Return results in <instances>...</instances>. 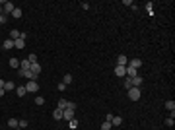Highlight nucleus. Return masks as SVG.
<instances>
[{
  "label": "nucleus",
  "instance_id": "1",
  "mask_svg": "<svg viewBox=\"0 0 175 130\" xmlns=\"http://www.w3.org/2000/svg\"><path fill=\"white\" fill-rule=\"evenodd\" d=\"M62 119H64V120H72V119H76V109L66 107L64 111H62Z\"/></svg>",
  "mask_w": 175,
  "mask_h": 130
},
{
  "label": "nucleus",
  "instance_id": "2",
  "mask_svg": "<svg viewBox=\"0 0 175 130\" xmlns=\"http://www.w3.org/2000/svg\"><path fill=\"white\" fill-rule=\"evenodd\" d=\"M129 99L138 101V99H140V87H131V89H129Z\"/></svg>",
  "mask_w": 175,
  "mask_h": 130
},
{
  "label": "nucleus",
  "instance_id": "3",
  "mask_svg": "<svg viewBox=\"0 0 175 130\" xmlns=\"http://www.w3.org/2000/svg\"><path fill=\"white\" fill-rule=\"evenodd\" d=\"M14 8H16V6H14L12 2H4V6H2V14H4V16H8V14L14 12Z\"/></svg>",
  "mask_w": 175,
  "mask_h": 130
},
{
  "label": "nucleus",
  "instance_id": "4",
  "mask_svg": "<svg viewBox=\"0 0 175 130\" xmlns=\"http://www.w3.org/2000/svg\"><path fill=\"white\" fill-rule=\"evenodd\" d=\"M37 89H39V84H37V82H27V84H25V91H29V93H35Z\"/></svg>",
  "mask_w": 175,
  "mask_h": 130
},
{
  "label": "nucleus",
  "instance_id": "5",
  "mask_svg": "<svg viewBox=\"0 0 175 130\" xmlns=\"http://www.w3.org/2000/svg\"><path fill=\"white\" fill-rule=\"evenodd\" d=\"M115 76L117 78H125L127 76V66H115Z\"/></svg>",
  "mask_w": 175,
  "mask_h": 130
},
{
  "label": "nucleus",
  "instance_id": "6",
  "mask_svg": "<svg viewBox=\"0 0 175 130\" xmlns=\"http://www.w3.org/2000/svg\"><path fill=\"white\" fill-rule=\"evenodd\" d=\"M127 64H129L127 54H119V56H117V66H127Z\"/></svg>",
  "mask_w": 175,
  "mask_h": 130
},
{
  "label": "nucleus",
  "instance_id": "7",
  "mask_svg": "<svg viewBox=\"0 0 175 130\" xmlns=\"http://www.w3.org/2000/svg\"><path fill=\"white\" fill-rule=\"evenodd\" d=\"M129 66H131V68H136V70H138V68L142 66V60H140V58H132L131 62H129Z\"/></svg>",
  "mask_w": 175,
  "mask_h": 130
},
{
  "label": "nucleus",
  "instance_id": "8",
  "mask_svg": "<svg viewBox=\"0 0 175 130\" xmlns=\"http://www.w3.org/2000/svg\"><path fill=\"white\" fill-rule=\"evenodd\" d=\"M29 70H31L33 74H37V76H39V72H41V64H39V62H33V64L29 66Z\"/></svg>",
  "mask_w": 175,
  "mask_h": 130
},
{
  "label": "nucleus",
  "instance_id": "9",
  "mask_svg": "<svg viewBox=\"0 0 175 130\" xmlns=\"http://www.w3.org/2000/svg\"><path fill=\"white\" fill-rule=\"evenodd\" d=\"M138 76V70L136 68H131V66H127V78H134Z\"/></svg>",
  "mask_w": 175,
  "mask_h": 130
},
{
  "label": "nucleus",
  "instance_id": "10",
  "mask_svg": "<svg viewBox=\"0 0 175 130\" xmlns=\"http://www.w3.org/2000/svg\"><path fill=\"white\" fill-rule=\"evenodd\" d=\"M131 84H132V87H140V84H142V78H140V76L131 78Z\"/></svg>",
  "mask_w": 175,
  "mask_h": 130
},
{
  "label": "nucleus",
  "instance_id": "11",
  "mask_svg": "<svg viewBox=\"0 0 175 130\" xmlns=\"http://www.w3.org/2000/svg\"><path fill=\"white\" fill-rule=\"evenodd\" d=\"M2 49H4V51H10V49H14V41H12V39H6V41H4V45H2Z\"/></svg>",
  "mask_w": 175,
  "mask_h": 130
},
{
  "label": "nucleus",
  "instance_id": "12",
  "mask_svg": "<svg viewBox=\"0 0 175 130\" xmlns=\"http://www.w3.org/2000/svg\"><path fill=\"white\" fill-rule=\"evenodd\" d=\"M121 124H123V119L113 115V119H111V126H121Z\"/></svg>",
  "mask_w": 175,
  "mask_h": 130
},
{
  "label": "nucleus",
  "instance_id": "13",
  "mask_svg": "<svg viewBox=\"0 0 175 130\" xmlns=\"http://www.w3.org/2000/svg\"><path fill=\"white\" fill-rule=\"evenodd\" d=\"M16 93H18V97H23L27 91H25V86H18L16 87Z\"/></svg>",
  "mask_w": 175,
  "mask_h": 130
},
{
  "label": "nucleus",
  "instance_id": "14",
  "mask_svg": "<svg viewBox=\"0 0 175 130\" xmlns=\"http://www.w3.org/2000/svg\"><path fill=\"white\" fill-rule=\"evenodd\" d=\"M66 107H68V101H66V99H58V105H56V109H60V111H64Z\"/></svg>",
  "mask_w": 175,
  "mask_h": 130
},
{
  "label": "nucleus",
  "instance_id": "15",
  "mask_svg": "<svg viewBox=\"0 0 175 130\" xmlns=\"http://www.w3.org/2000/svg\"><path fill=\"white\" fill-rule=\"evenodd\" d=\"M12 89H16V84L14 82H4V91H12Z\"/></svg>",
  "mask_w": 175,
  "mask_h": 130
},
{
  "label": "nucleus",
  "instance_id": "16",
  "mask_svg": "<svg viewBox=\"0 0 175 130\" xmlns=\"http://www.w3.org/2000/svg\"><path fill=\"white\" fill-rule=\"evenodd\" d=\"M53 119H55V120L62 119V111H60V109H55V111H53Z\"/></svg>",
  "mask_w": 175,
  "mask_h": 130
},
{
  "label": "nucleus",
  "instance_id": "17",
  "mask_svg": "<svg viewBox=\"0 0 175 130\" xmlns=\"http://www.w3.org/2000/svg\"><path fill=\"white\" fill-rule=\"evenodd\" d=\"M20 33H22V31H18V29H12V31H10V39H12V41L20 39Z\"/></svg>",
  "mask_w": 175,
  "mask_h": 130
},
{
  "label": "nucleus",
  "instance_id": "18",
  "mask_svg": "<svg viewBox=\"0 0 175 130\" xmlns=\"http://www.w3.org/2000/svg\"><path fill=\"white\" fill-rule=\"evenodd\" d=\"M14 47H16V49H23V47H25V41H23V39H16V41H14Z\"/></svg>",
  "mask_w": 175,
  "mask_h": 130
},
{
  "label": "nucleus",
  "instance_id": "19",
  "mask_svg": "<svg viewBox=\"0 0 175 130\" xmlns=\"http://www.w3.org/2000/svg\"><path fill=\"white\" fill-rule=\"evenodd\" d=\"M165 109H169L171 113L175 111V101H173V99H171V101H165Z\"/></svg>",
  "mask_w": 175,
  "mask_h": 130
},
{
  "label": "nucleus",
  "instance_id": "20",
  "mask_svg": "<svg viewBox=\"0 0 175 130\" xmlns=\"http://www.w3.org/2000/svg\"><path fill=\"white\" fill-rule=\"evenodd\" d=\"M12 18L20 20V18H22V10H20V8H14V12H12Z\"/></svg>",
  "mask_w": 175,
  "mask_h": 130
},
{
  "label": "nucleus",
  "instance_id": "21",
  "mask_svg": "<svg viewBox=\"0 0 175 130\" xmlns=\"http://www.w3.org/2000/svg\"><path fill=\"white\" fill-rule=\"evenodd\" d=\"M18 122H20V120L10 119V120H8V126H10V128H18Z\"/></svg>",
  "mask_w": 175,
  "mask_h": 130
},
{
  "label": "nucleus",
  "instance_id": "22",
  "mask_svg": "<svg viewBox=\"0 0 175 130\" xmlns=\"http://www.w3.org/2000/svg\"><path fill=\"white\" fill-rule=\"evenodd\" d=\"M10 66L12 68H20V60L18 58H10Z\"/></svg>",
  "mask_w": 175,
  "mask_h": 130
},
{
  "label": "nucleus",
  "instance_id": "23",
  "mask_svg": "<svg viewBox=\"0 0 175 130\" xmlns=\"http://www.w3.org/2000/svg\"><path fill=\"white\" fill-rule=\"evenodd\" d=\"M62 84H66V86H68V84H72V74H66L64 80H62Z\"/></svg>",
  "mask_w": 175,
  "mask_h": 130
},
{
  "label": "nucleus",
  "instance_id": "24",
  "mask_svg": "<svg viewBox=\"0 0 175 130\" xmlns=\"http://www.w3.org/2000/svg\"><path fill=\"white\" fill-rule=\"evenodd\" d=\"M131 87H132V84H131V78H125V89L129 91Z\"/></svg>",
  "mask_w": 175,
  "mask_h": 130
},
{
  "label": "nucleus",
  "instance_id": "25",
  "mask_svg": "<svg viewBox=\"0 0 175 130\" xmlns=\"http://www.w3.org/2000/svg\"><path fill=\"white\" fill-rule=\"evenodd\" d=\"M68 126H70V128H76V126H78V120H76V119L68 120Z\"/></svg>",
  "mask_w": 175,
  "mask_h": 130
},
{
  "label": "nucleus",
  "instance_id": "26",
  "mask_svg": "<svg viewBox=\"0 0 175 130\" xmlns=\"http://www.w3.org/2000/svg\"><path fill=\"white\" fill-rule=\"evenodd\" d=\"M27 60H29V64H33V62H37V56H35V54H29V56H27Z\"/></svg>",
  "mask_w": 175,
  "mask_h": 130
},
{
  "label": "nucleus",
  "instance_id": "27",
  "mask_svg": "<svg viewBox=\"0 0 175 130\" xmlns=\"http://www.w3.org/2000/svg\"><path fill=\"white\" fill-rule=\"evenodd\" d=\"M35 103H37V105H43V103H45V97L37 95V97H35Z\"/></svg>",
  "mask_w": 175,
  "mask_h": 130
},
{
  "label": "nucleus",
  "instance_id": "28",
  "mask_svg": "<svg viewBox=\"0 0 175 130\" xmlns=\"http://www.w3.org/2000/svg\"><path fill=\"white\" fill-rule=\"evenodd\" d=\"M101 130H111V122H107V120H105V122L101 124Z\"/></svg>",
  "mask_w": 175,
  "mask_h": 130
},
{
  "label": "nucleus",
  "instance_id": "29",
  "mask_svg": "<svg viewBox=\"0 0 175 130\" xmlns=\"http://www.w3.org/2000/svg\"><path fill=\"white\" fill-rule=\"evenodd\" d=\"M165 124H167V126H173V124H175V120H173V117H169V119L165 120Z\"/></svg>",
  "mask_w": 175,
  "mask_h": 130
},
{
  "label": "nucleus",
  "instance_id": "30",
  "mask_svg": "<svg viewBox=\"0 0 175 130\" xmlns=\"http://www.w3.org/2000/svg\"><path fill=\"white\" fill-rule=\"evenodd\" d=\"M18 126H20V128H25V126H27V120H20Z\"/></svg>",
  "mask_w": 175,
  "mask_h": 130
},
{
  "label": "nucleus",
  "instance_id": "31",
  "mask_svg": "<svg viewBox=\"0 0 175 130\" xmlns=\"http://www.w3.org/2000/svg\"><path fill=\"white\" fill-rule=\"evenodd\" d=\"M2 23H6V16H4V14L0 16V25H2Z\"/></svg>",
  "mask_w": 175,
  "mask_h": 130
},
{
  "label": "nucleus",
  "instance_id": "32",
  "mask_svg": "<svg viewBox=\"0 0 175 130\" xmlns=\"http://www.w3.org/2000/svg\"><path fill=\"white\" fill-rule=\"evenodd\" d=\"M4 93H6V91H4V87H0V97H2Z\"/></svg>",
  "mask_w": 175,
  "mask_h": 130
},
{
  "label": "nucleus",
  "instance_id": "33",
  "mask_svg": "<svg viewBox=\"0 0 175 130\" xmlns=\"http://www.w3.org/2000/svg\"><path fill=\"white\" fill-rule=\"evenodd\" d=\"M2 6H4V2H0V16H2Z\"/></svg>",
  "mask_w": 175,
  "mask_h": 130
},
{
  "label": "nucleus",
  "instance_id": "34",
  "mask_svg": "<svg viewBox=\"0 0 175 130\" xmlns=\"http://www.w3.org/2000/svg\"><path fill=\"white\" fill-rule=\"evenodd\" d=\"M0 87H4V80H0Z\"/></svg>",
  "mask_w": 175,
  "mask_h": 130
}]
</instances>
